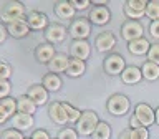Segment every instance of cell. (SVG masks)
<instances>
[{
  "label": "cell",
  "instance_id": "8",
  "mask_svg": "<svg viewBox=\"0 0 159 139\" xmlns=\"http://www.w3.org/2000/svg\"><path fill=\"white\" fill-rule=\"evenodd\" d=\"M134 116L138 118V121L141 123L143 128H148L151 124L156 123V113L152 111V108L146 103H139L136 109H134Z\"/></svg>",
  "mask_w": 159,
  "mask_h": 139
},
{
  "label": "cell",
  "instance_id": "13",
  "mask_svg": "<svg viewBox=\"0 0 159 139\" xmlns=\"http://www.w3.org/2000/svg\"><path fill=\"white\" fill-rule=\"evenodd\" d=\"M55 55H57V52H55V47L52 43H40L38 47L35 48V60H37L38 63L48 65L53 60Z\"/></svg>",
  "mask_w": 159,
  "mask_h": 139
},
{
  "label": "cell",
  "instance_id": "21",
  "mask_svg": "<svg viewBox=\"0 0 159 139\" xmlns=\"http://www.w3.org/2000/svg\"><path fill=\"white\" fill-rule=\"evenodd\" d=\"M143 79V73L141 68L138 66H126L124 71L121 73V81L124 84H136Z\"/></svg>",
  "mask_w": 159,
  "mask_h": 139
},
{
  "label": "cell",
  "instance_id": "44",
  "mask_svg": "<svg viewBox=\"0 0 159 139\" xmlns=\"http://www.w3.org/2000/svg\"><path fill=\"white\" fill-rule=\"evenodd\" d=\"M154 113H156V123L159 124V108L156 109V111H154Z\"/></svg>",
  "mask_w": 159,
  "mask_h": 139
},
{
  "label": "cell",
  "instance_id": "37",
  "mask_svg": "<svg viewBox=\"0 0 159 139\" xmlns=\"http://www.w3.org/2000/svg\"><path fill=\"white\" fill-rule=\"evenodd\" d=\"M71 5L75 10H84L91 5V2H88V0H71Z\"/></svg>",
  "mask_w": 159,
  "mask_h": 139
},
{
  "label": "cell",
  "instance_id": "14",
  "mask_svg": "<svg viewBox=\"0 0 159 139\" xmlns=\"http://www.w3.org/2000/svg\"><path fill=\"white\" fill-rule=\"evenodd\" d=\"M48 114H50V118H52V121L55 124H58V126H65V124L68 123V116H66V113H65L63 104L58 103V101L50 103Z\"/></svg>",
  "mask_w": 159,
  "mask_h": 139
},
{
  "label": "cell",
  "instance_id": "30",
  "mask_svg": "<svg viewBox=\"0 0 159 139\" xmlns=\"http://www.w3.org/2000/svg\"><path fill=\"white\" fill-rule=\"evenodd\" d=\"M146 15L152 20V22L159 20V0H151V2H148Z\"/></svg>",
  "mask_w": 159,
  "mask_h": 139
},
{
  "label": "cell",
  "instance_id": "3",
  "mask_svg": "<svg viewBox=\"0 0 159 139\" xmlns=\"http://www.w3.org/2000/svg\"><path fill=\"white\" fill-rule=\"evenodd\" d=\"M129 108H131V103L124 94H113L106 103L108 113L113 116H124L129 111Z\"/></svg>",
  "mask_w": 159,
  "mask_h": 139
},
{
  "label": "cell",
  "instance_id": "36",
  "mask_svg": "<svg viewBox=\"0 0 159 139\" xmlns=\"http://www.w3.org/2000/svg\"><path fill=\"white\" fill-rule=\"evenodd\" d=\"M12 76V66L5 61H0V79H10Z\"/></svg>",
  "mask_w": 159,
  "mask_h": 139
},
{
  "label": "cell",
  "instance_id": "26",
  "mask_svg": "<svg viewBox=\"0 0 159 139\" xmlns=\"http://www.w3.org/2000/svg\"><path fill=\"white\" fill-rule=\"evenodd\" d=\"M141 73H143V78H146L148 81H154V79L159 78V65L146 61L141 68Z\"/></svg>",
  "mask_w": 159,
  "mask_h": 139
},
{
  "label": "cell",
  "instance_id": "43",
  "mask_svg": "<svg viewBox=\"0 0 159 139\" xmlns=\"http://www.w3.org/2000/svg\"><path fill=\"white\" fill-rule=\"evenodd\" d=\"M119 139H131V129H124V131L119 134Z\"/></svg>",
  "mask_w": 159,
  "mask_h": 139
},
{
  "label": "cell",
  "instance_id": "25",
  "mask_svg": "<svg viewBox=\"0 0 159 139\" xmlns=\"http://www.w3.org/2000/svg\"><path fill=\"white\" fill-rule=\"evenodd\" d=\"M84 71H86V65H84V61L76 60V58H70V63H68V68H66L68 76L78 78V76H81V74H84Z\"/></svg>",
  "mask_w": 159,
  "mask_h": 139
},
{
  "label": "cell",
  "instance_id": "18",
  "mask_svg": "<svg viewBox=\"0 0 159 139\" xmlns=\"http://www.w3.org/2000/svg\"><path fill=\"white\" fill-rule=\"evenodd\" d=\"M68 63H70V58L66 56L65 53H57L53 56V60L48 63V68H50V73H66V68H68Z\"/></svg>",
  "mask_w": 159,
  "mask_h": 139
},
{
  "label": "cell",
  "instance_id": "35",
  "mask_svg": "<svg viewBox=\"0 0 159 139\" xmlns=\"http://www.w3.org/2000/svg\"><path fill=\"white\" fill-rule=\"evenodd\" d=\"M10 89H12V84H10L8 79H0V99L8 98Z\"/></svg>",
  "mask_w": 159,
  "mask_h": 139
},
{
  "label": "cell",
  "instance_id": "33",
  "mask_svg": "<svg viewBox=\"0 0 159 139\" xmlns=\"http://www.w3.org/2000/svg\"><path fill=\"white\" fill-rule=\"evenodd\" d=\"M131 139H149L148 128H136L131 129Z\"/></svg>",
  "mask_w": 159,
  "mask_h": 139
},
{
  "label": "cell",
  "instance_id": "12",
  "mask_svg": "<svg viewBox=\"0 0 159 139\" xmlns=\"http://www.w3.org/2000/svg\"><path fill=\"white\" fill-rule=\"evenodd\" d=\"M27 23H28L30 30H47L48 28V17L43 12L32 10L27 15Z\"/></svg>",
  "mask_w": 159,
  "mask_h": 139
},
{
  "label": "cell",
  "instance_id": "1",
  "mask_svg": "<svg viewBox=\"0 0 159 139\" xmlns=\"http://www.w3.org/2000/svg\"><path fill=\"white\" fill-rule=\"evenodd\" d=\"M98 123H99V119L94 111H83L80 121L76 123V132L81 134V136H93Z\"/></svg>",
  "mask_w": 159,
  "mask_h": 139
},
{
  "label": "cell",
  "instance_id": "19",
  "mask_svg": "<svg viewBox=\"0 0 159 139\" xmlns=\"http://www.w3.org/2000/svg\"><path fill=\"white\" fill-rule=\"evenodd\" d=\"M33 126V116L30 114H23V113H17L12 118V128L17 129V131H28Z\"/></svg>",
  "mask_w": 159,
  "mask_h": 139
},
{
  "label": "cell",
  "instance_id": "41",
  "mask_svg": "<svg viewBox=\"0 0 159 139\" xmlns=\"http://www.w3.org/2000/svg\"><path fill=\"white\" fill-rule=\"evenodd\" d=\"M129 126H131V129H136V128H143L141 123L138 121L136 116H131V119H129Z\"/></svg>",
  "mask_w": 159,
  "mask_h": 139
},
{
  "label": "cell",
  "instance_id": "34",
  "mask_svg": "<svg viewBox=\"0 0 159 139\" xmlns=\"http://www.w3.org/2000/svg\"><path fill=\"white\" fill-rule=\"evenodd\" d=\"M58 139H78V132L71 128H63L58 132Z\"/></svg>",
  "mask_w": 159,
  "mask_h": 139
},
{
  "label": "cell",
  "instance_id": "4",
  "mask_svg": "<svg viewBox=\"0 0 159 139\" xmlns=\"http://www.w3.org/2000/svg\"><path fill=\"white\" fill-rule=\"evenodd\" d=\"M68 33L75 40H86L89 37V33H91V23L86 18H76L70 25Z\"/></svg>",
  "mask_w": 159,
  "mask_h": 139
},
{
  "label": "cell",
  "instance_id": "38",
  "mask_svg": "<svg viewBox=\"0 0 159 139\" xmlns=\"http://www.w3.org/2000/svg\"><path fill=\"white\" fill-rule=\"evenodd\" d=\"M149 33H151L152 38L159 40V20H156V22H151V25H149Z\"/></svg>",
  "mask_w": 159,
  "mask_h": 139
},
{
  "label": "cell",
  "instance_id": "27",
  "mask_svg": "<svg viewBox=\"0 0 159 139\" xmlns=\"http://www.w3.org/2000/svg\"><path fill=\"white\" fill-rule=\"evenodd\" d=\"M109 137H111V128H109V124L104 121H99L93 132V139H109Z\"/></svg>",
  "mask_w": 159,
  "mask_h": 139
},
{
  "label": "cell",
  "instance_id": "7",
  "mask_svg": "<svg viewBox=\"0 0 159 139\" xmlns=\"http://www.w3.org/2000/svg\"><path fill=\"white\" fill-rule=\"evenodd\" d=\"M103 68H104V71H106L108 74L114 76V74H121V73L124 71L126 63H124V58L121 56V55L111 53L109 56H106V60H104Z\"/></svg>",
  "mask_w": 159,
  "mask_h": 139
},
{
  "label": "cell",
  "instance_id": "2",
  "mask_svg": "<svg viewBox=\"0 0 159 139\" xmlns=\"http://www.w3.org/2000/svg\"><path fill=\"white\" fill-rule=\"evenodd\" d=\"M25 18V7L23 3L20 2H15V0H10L3 5L2 8V20L5 23H12V22H17V20H22Z\"/></svg>",
  "mask_w": 159,
  "mask_h": 139
},
{
  "label": "cell",
  "instance_id": "31",
  "mask_svg": "<svg viewBox=\"0 0 159 139\" xmlns=\"http://www.w3.org/2000/svg\"><path fill=\"white\" fill-rule=\"evenodd\" d=\"M0 139H25V137H23V134L20 131L10 128V129H5V131L0 134Z\"/></svg>",
  "mask_w": 159,
  "mask_h": 139
},
{
  "label": "cell",
  "instance_id": "11",
  "mask_svg": "<svg viewBox=\"0 0 159 139\" xmlns=\"http://www.w3.org/2000/svg\"><path fill=\"white\" fill-rule=\"evenodd\" d=\"M70 53H71L73 58L84 61V60H88L89 53H91V47H89V43L86 40H75L70 45Z\"/></svg>",
  "mask_w": 159,
  "mask_h": 139
},
{
  "label": "cell",
  "instance_id": "5",
  "mask_svg": "<svg viewBox=\"0 0 159 139\" xmlns=\"http://www.w3.org/2000/svg\"><path fill=\"white\" fill-rule=\"evenodd\" d=\"M146 7H148L146 0H128V2L124 3V15H126L129 20L138 22L141 17L146 15Z\"/></svg>",
  "mask_w": 159,
  "mask_h": 139
},
{
  "label": "cell",
  "instance_id": "16",
  "mask_svg": "<svg viewBox=\"0 0 159 139\" xmlns=\"http://www.w3.org/2000/svg\"><path fill=\"white\" fill-rule=\"evenodd\" d=\"M88 20L89 23H94V25H106L111 20V12H109L108 7H93Z\"/></svg>",
  "mask_w": 159,
  "mask_h": 139
},
{
  "label": "cell",
  "instance_id": "10",
  "mask_svg": "<svg viewBox=\"0 0 159 139\" xmlns=\"http://www.w3.org/2000/svg\"><path fill=\"white\" fill-rule=\"evenodd\" d=\"M45 38H47V43H52V45L61 43L66 38V28L60 23L48 25V28L45 30Z\"/></svg>",
  "mask_w": 159,
  "mask_h": 139
},
{
  "label": "cell",
  "instance_id": "17",
  "mask_svg": "<svg viewBox=\"0 0 159 139\" xmlns=\"http://www.w3.org/2000/svg\"><path fill=\"white\" fill-rule=\"evenodd\" d=\"M7 32H8V35H12L13 38H23L30 33V27H28L27 20L22 18V20H17V22L8 23Z\"/></svg>",
  "mask_w": 159,
  "mask_h": 139
},
{
  "label": "cell",
  "instance_id": "39",
  "mask_svg": "<svg viewBox=\"0 0 159 139\" xmlns=\"http://www.w3.org/2000/svg\"><path fill=\"white\" fill-rule=\"evenodd\" d=\"M30 139H50V134L45 129H37V131H33Z\"/></svg>",
  "mask_w": 159,
  "mask_h": 139
},
{
  "label": "cell",
  "instance_id": "42",
  "mask_svg": "<svg viewBox=\"0 0 159 139\" xmlns=\"http://www.w3.org/2000/svg\"><path fill=\"white\" fill-rule=\"evenodd\" d=\"M10 116L7 114V111H5V109L0 106V124H3V123H7V119H8Z\"/></svg>",
  "mask_w": 159,
  "mask_h": 139
},
{
  "label": "cell",
  "instance_id": "24",
  "mask_svg": "<svg viewBox=\"0 0 159 139\" xmlns=\"http://www.w3.org/2000/svg\"><path fill=\"white\" fill-rule=\"evenodd\" d=\"M17 109H18V113L33 116L35 111H37V104H35L32 99L27 96V94H22V96L17 98Z\"/></svg>",
  "mask_w": 159,
  "mask_h": 139
},
{
  "label": "cell",
  "instance_id": "23",
  "mask_svg": "<svg viewBox=\"0 0 159 139\" xmlns=\"http://www.w3.org/2000/svg\"><path fill=\"white\" fill-rule=\"evenodd\" d=\"M42 84L48 93H57L61 88V78L55 73H47L42 79Z\"/></svg>",
  "mask_w": 159,
  "mask_h": 139
},
{
  "label": "cell",
  "instance_id": "20",
  "mask_svg": "<svg viewBox=\"0 0 159 139\" xmlns=\"http://www.w3.org/2000/svg\"><path fill=\"white\" fill-rule=\"evenodd\" d=\"M55 13H57L58 18L61 20H71L76 13V10L73 8L71 2H66V0H60V2L55 3Z\"/></svg>",
  "mask_w": 159,
  "mask_h": 139
},
{
  "label": "cell",
  "instance_id": "22",
  "mask_svg": "<svg viewBox=\"0 0 159 139\" xmlns=\"http://www.w3.org/2000/svg\"><path fill=\"white\" fill-rule=\"evenodd\" d=\"M149 48H151V43L148 42L146 38H139V40H134V42H129L128 43V50L131 55H136V56H141V55H148Z\"/></svg>",
  "mask_w": 159,
  "mask_h": 139
},
{
  "label": "cell",
  "instance_id": "29",
  "mask_svg": "<svg viewBox=\"0 0 159 139\" xmlns=\"http://www.w3.org/2000/svg\"><path fill=\"white\" fill-rule=\"evenodd\" d=\"M61 104H63V108H65V113H66V116H68V123H78L83 113L80 111V109L73 108L70 103H61Z\"/></svg>",
  "mask_w": 159,
  "mask_h": 139
},
{
  "label": "cell",
  "instance_id": "40",
  "mask_svg": "<svg viewBox=\"0 0 159 139\" xmlns=\"http://www.w3.org/2000/svg\"><path fill=\"white\" fill-rule=\"evenodd\" d=\"M7 35H8V32H7V27H5L3 23H0V45H2L5 40H7Z\"/></svg>",
  "mask_w": 159,
  "mask_h": 139
},
{
  "label": "cell",
  "instance_id": "28",
  "mask_svg": "<svg viewBox=\"0 0 159 139\" xmlns=\"http://www.w3.org/2000/svg\"><path fill=\"white\" fill-rule=\"evenodd\" d=\"M0 106L7 111V114H8L10 118H13L15 114L18 113V109H17V99H13V98H10V96L0 99Z\"/></svg>",
  "mask_w": 159,
  "mask_h": 139
},
{
  "label": "cell",
  "instance_id": "15",
  "mask_svg": "<svg viewBox=\"0 0 159 139\" xmlns=\"http://www.w3.org/2000/svg\"><path fill=\"white\" fill-rule=\"evenodd\" d=\"M27 96L37 106H43V104L48 103V91L43 88V84H32L27 91Z\"/></svg>",
  "mask_w": 159,
  "mask_h": 139
},
{
  "label": "cell",
  "instance_id": "9",
  "mask_svg": "<svg viewBox=\"0 0 159 139\" xmlns=\"http://www.w3.org/2000/svg\"><path fill=\"white\" fill-rule=\"evenodd\" d=\"M94 47L99 53H106L116 47V37L113 32H101L94 40Z\"/></svg>",
  "mask_w": 159,
  "mask_h": 139
},
{
  "label": "cell",
  "instance_id": "6",
  "mask_svg": "<svg viewBox=\"0 0 159 139\" xmlns=\"http://www.w3.org/2000/svg\"><path fill=\"white\" fill-rule=\"evenodd\" d=\"M143 33H144L143 25L139 22H134V20H128V22H124L123 27H121V37L124 40H128V43L143 38Z\"/></svg>",
  "mask_w": 159,
  "mask_h": 139
},
{
  "label": "cell",
  "instance_id": "32",
  "mask_svg": "<svg viewBox=\"0 0 159 139\" xmlns=\"http://www.w3.org/2000/svg\"><path fill=\"white\" fill-rule=\"evenodd\" d=\"M148 61L159 65V43L151 45V48H149V52H148Z\"/></svg>",
  "mask_w": 159,
  "mask_h": 139
}]
</instances>
